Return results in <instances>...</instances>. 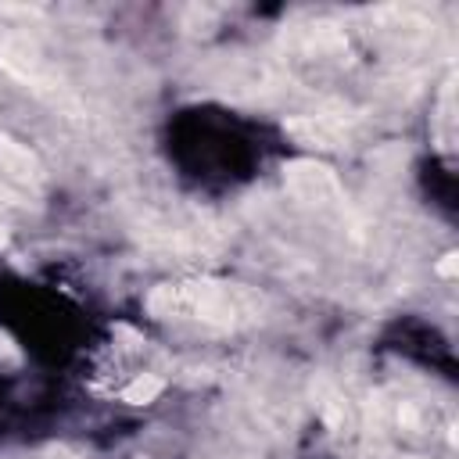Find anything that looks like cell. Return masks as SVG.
Here are the masks:
<instances>
[{"instance_id":"3","label":"cell","mask_w":459,"mask_h":459,"mask_svg":"<svg viewBox=\"0 0 459 459\" xmlns=\"http://www.w3.org/2000/svg\"><path fill=\"white\" fill-rule=\"evenodd\" d=\"M0 172H4L7 179L22 183V186L43 179V169H39L36 154H32L29 147H22L18 140H11V136H0Z\"/></svg>"},{"instance_id":"1","label":"cell","mask_w":459,"mask_h":459,"mask_svg":"<svg viewBox=\"0 0 459 459\" xmlns=\"http://www.w3.org/2000/svg\"><path fill=\"white\" fill-rule=\"evenodd\" d=\"M147 308L154 316H197L204 323L233 326L255 316L251 294L230 283H183V287H158L147 298Z\"/></svg>"},{"instance_id":"4","label":"cell","mask_w":459,"mask_h":459,"mask_svg":"<svg viewBox=\"0 0 459 459\" xmlns=\"http://www.w3.org/2000/svg\"><path fill=\"white\" fill-rule=\"evenodd\" d=\"M158 394H161V380L151 377V373H140V377L122 391V402H129V405H147V402H154Z\"/></svg>"},{"instance_id":"2","label":"cell","mask_w":459,"mask_h":459,"mask_svg":"<svg viewBox=\"0 0 459 459\" xmlns=\"http://www.w3.org/2000/svg\"><path fill=\"white\" fill-rule=\"evenodd\" d=\"M287 186L294 194H301L305 201H326L337 194V179L330 169L323 165H312V161H294L287 169Z\"/></svg>"},{"instance_id":"5","label":"cell","mask_w":459,"mask_h":459,"mask_svg":"<svg viewBox=\"0 0 459 459\" xmlns=\"http://www.w3.org/2000/svg\"><path fill=\"white\" fill-rule=\"evenodd\" d=\"M437 273H441V276H455V273H459V255L448 251V255L437 262Z\"/></svg>"}]
</instances>
